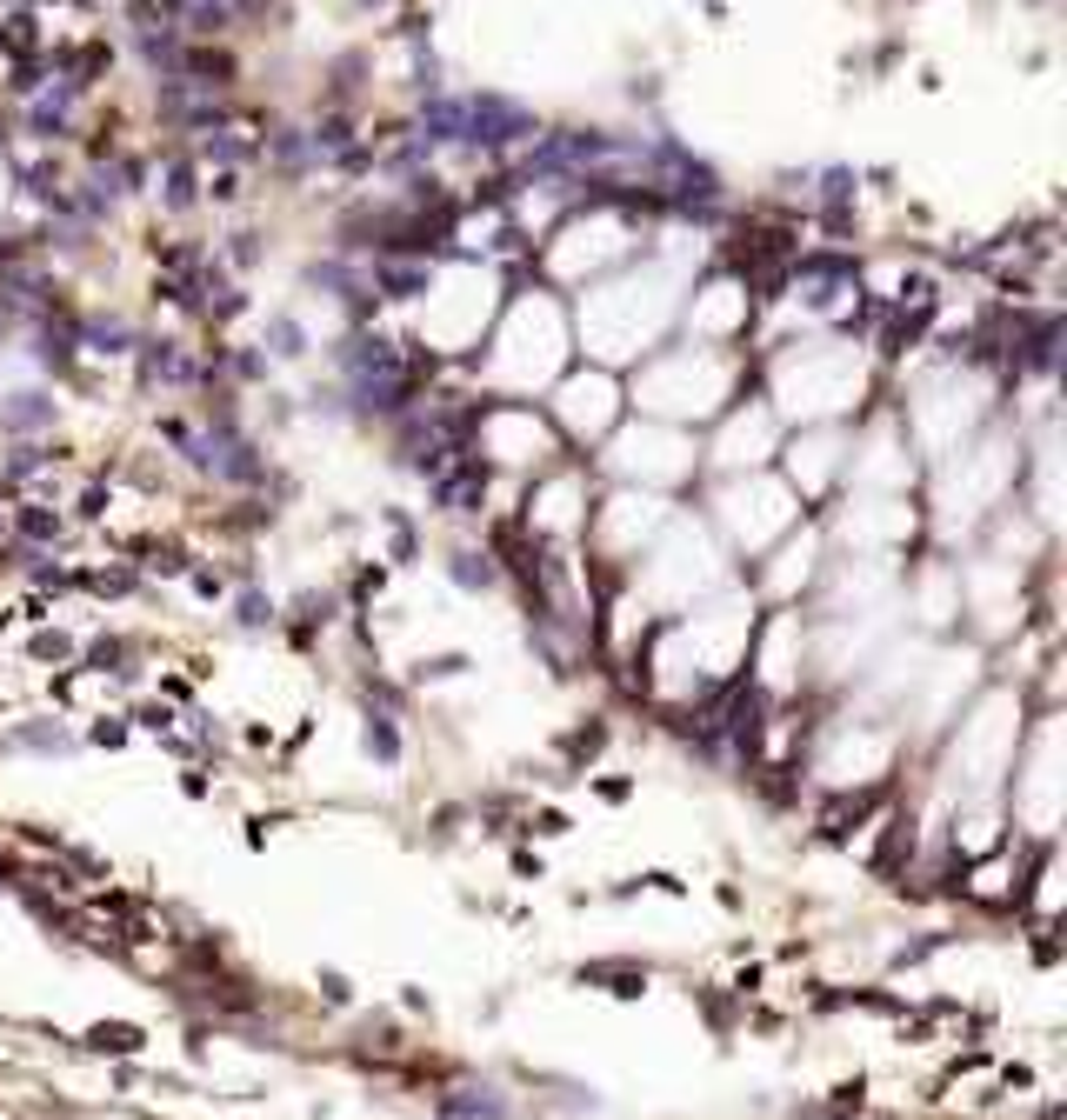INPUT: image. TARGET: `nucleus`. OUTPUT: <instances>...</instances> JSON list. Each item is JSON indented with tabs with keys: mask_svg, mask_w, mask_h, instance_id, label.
<instances>
[{
	"mask_svg": "<svg viewBox=\"0 0 1067 1120\" xmlns=\"http://www.w3.org/2000/svg\"><path fill=\"white\" fill-rule=\"evenodd\" d=\"M21 534H27V540H53V534H61V514H47V508H21Z\"/></svg>",
	"mask_w": 1067,
	"mask_h": 1120,
	"instance_id": "423d86ee",
	"label": "nucleus"
},
{
	"mask_svg": "<svg viewBox=\"0 0 1067 1120\" xmlns=\"http://www.w3.org/2000/svg\"><path fill=\"white\" fill-rule=\"evenodd\" d=\"M274 354H301V328H294V320H274Z\"/></svg>",
	"mask_w": 1067,
	"mask_h": 1120,
	"instance_id": "ddd939ff",
	"label": "nucleus"
},
{
	"mask_svg": "<svg viewBox=\"0 0 1067 1120\" xmlns=\"http://www.w3.org/2000/svg\"><path fill=\"white\" fill-rule=\"evenodd\" d=\"M481 487H487V474H481V467H461V474H434V500H441L447 514H474Z\"/></svg>",
	"mask_w": 1067,
	"mask_h": 1120,
	"instance_id": "f03ea898",
	"label": "nucleus"
},
{
	"mask_svg": "<svg viewBox=\"0 0 1067 1120\" xmlns=\"http://www.w3.org/2000/svg\"><path fill=\"white\" fill-rule=\"evenodd\" d=\"M187 7H194V21H201V27H221V0H187Z\"/></svg>",
	"mask_w": 1067,
	"mask_h": 1120,
	"instance_id": "4468645a",
	"label": "nucleus"
},
{
	"mask_svg": "<svg viewBox=\"0 0 1067 1120\" xmlns=\"http://www.w3.org/2000/svg\"><path fill=\"white\" fill-rule=\"evenodd\" d=\"M421 281H427L421 267H381V287H394V294H414Z\"/></svg>",
	"mask_w": 1067,
	"mask_h": 1120,
	"instance_id": "1a4fd4ad",
	"label": "nucleus"
},
{
	"mask_svg": "<svg viewBox=\"0 0 1067 1120\" xmlns=\"http://www.w3.org/2000/svg\"><path fill=\"white\" fill-rule=\"evenodd\" d=\"M514 134H528V114H520V107L494 100V94H481V100H461V140H481V148H501V140H514Z\"/></svg>",
	"mask_w": 1067,
	"mask_h": 1120,
	"instance_id": "f257e3e1",
	"label": "nucleus"
},
{
	"mask_svg": "<svg viewBox=\"0 0 1067 1120\" xmlns=\"http://www.w3.org/2000/svg\"><path fill=\"white\" fill-rule=\"evenodd\" d=\"M47 421H53V401H47V394H34V387H27V394H7V407H0V427H7V433H34V427H47Z\"/></svg>",
	"mask_w": 1067,
	"mask_h": 1120,
	"instance_id": "7ed1b4c3",
	"label": "nucleus"
},
{
	"mask_svg": "<svg viewBox=\"0 0 1067 1120\" xmlns=\"http://www.w3.org/2000/svg\"><path fill=\"white\" fill-rule=\"evenodd\" d=\"M41 467H47V454H34V447H27V454H14V461H7V480H34Z\"/></svg>",
	"mask_w": 1067,
	"mask_h": 1120,
	"instance_id": "9d476101",
	"label": "nucleus"
},
{
	"mask_svg": "<svg viewBox=\"0 0 1067 1120\" xmlns=\"http://www.w3.org/2000/svg\"><path fill=\"white\" fill-rule=\"evenodd\" d=\"M148 381H194V367L174 348H148Z\"/></svg>",
	"mask_w": 1067,
	"mask_h": 1120,
	"instance_id": "39448f33",
	"label": "nucleus"
},
{
	"mask_svg": "<svg viewBox=\"0 0 1067 1120\" xmlns=\"http://www.w3.org/2000/svg\"><path fill=\"white\" fill-rule=\"evenodd\" d=\"M241 621H247V627H267V621H274V607H267L261 593H247V601H241Z\"/></svg>",
	"mask_w": 1067,
	"mask_h": 1120,
	"instance_id": "f8f14e48",
	"label": "nucleus"
},
{
	"mask_svg": "<svg viewBox=\"0 0 1067 1120\" xmlns=\"http://www.w3.org/2000/svg\"><path fill=\"white\" fill-rule=\"evenodd\" d=\"M454 581H461V587H494V560L474 554V547H461V554H454Z\"/></svg>",
	"mask_w": 1067,
	"mask_h": 1120,
	"instance_id": "20e7f679",
	"label": "nucleus"
},
{
	"mask_svg": "<svg viewBox=\"0 0 1067 1120\" xmlns=\"http://www.w3.org/2000/svg\"><path fill=\"white\" fill-rule=\"evenodd\" d=\"M94 1047H114V1054H134V1047H140V1034H134V1027H94Z\"/></svg>",
	"mask_w": 1067,
	"mask_h": 1120,
	"instance_id": "6e6552de",
	"label": "nucleus"
},
{
	"mask_svg": "<svg viewBox=\"0 0 1067 1120\" xmlns=\"http://www.w3.org/2000/svg\"><path fill=\"white\" fill-rule=\"evenodd\" d=\"M368 754H381V761H394V754H401V740H394L387 720H368Z\"/></svg>",
	"mask_w": 1067,
	"mask_h": 1120,
	"instance_id": "0eeeda50",
	"label": "nucleus"
},
{
	"mask_svg": "<svg viewBox=\"0 0 1067 1120\" xmlns=\"http://www.w3.org/2000/svg\"><path fill=\"white\" fill-rule=\"evenodd\" d=\"M168 201H174V207H187V201H194V174H187V167H174V174H168Z\"/></svg>",
	"mask_w": 1067,
	"mask_h": 1120,
	"instance_id": "9b49d317",
	"label": "nucleus"
}]
</instances>
